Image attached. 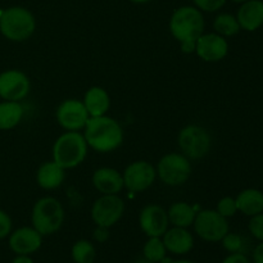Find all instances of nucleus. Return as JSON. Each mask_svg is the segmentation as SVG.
Segmentation results:
<instances>
[{"label": "nucleus", "instance_id": "obj_1", "mask_svg": "<svg viewBox=\"0 0 263 263\" xmlns=\"http://www.w3.org/2000/svg\"><path fill=\"white\" fill-rule=\"evenodd\" d=\"M170 31L184 53H193L198 39L204 31L202 10L189 5L176 9L170 20Z\"/></svg>", "mask_w": 263, "mask_h": 263}, {"label": "nucleus", "instance_id": "obj_2", "mask_svg": "<svg viewBox=\"0 0 263 263\" xmlns=\"http://www.w3.org/2000/svg\"><path fill=\"white\" fill-rule=\"evenodd\" d=\"M87 145L99 153H109L120 148L123 141V130L112 117H90L84 127Z\"/></svg>", "mask_w": 263, "mask_h": 263}, {"label": "nucleus", "instance_id": "obj_3", "mask_svg": "<svg viewBox=\"0 0 263 263\" xmlns=\"http://www.w3.org/2000/svg\"><path fill=\"white\" fill-rule=\"evenodd\" d=\"M87 145L84 135L79 131H66L53 145V161L62 168L71 170L80 166L87 156Z\"/></svg>", "mask_w": 263, "mask_h": 263}, {"label": "nucleus", "instance_id": "obj_4", "mask_svg": "<svg viewBox=\"0 0 263 263\" xmlns=\"http://www.w3.org/2000/svg\"><path fill=\"white\" fill-rule=\"evenodd\" d=\"M32 228L43 236L53 235L64 222V210L62 203L53 197L40 198L33 204L31 213Z\"/></svg>", "mask_w": 263, "mask_h": 263}, {"label": "nucleus", "instance_id": "obj_5", "mask_svg": "<svg viewBox=\"0 0 263 263\" xmlns=\"http://www.w3.org/2000/svg\"><path fill=\"white\" fill-rule=\"evenodd\" d=\"M36 21L32 13L22 7H12L0 14V32L8 40L21 43L32 36Z\"/></svg>", "mask_w": 263, "mask_h": 263}, {"label": "nucleus", "instance_id": "obj_6", "mask_svg": "<svg viewBox=\"0 0 263 263\" xmlns=\"http://www.w3.org/2000/svg\"><path fill=\"white\" fill-rule=\"evenodd\" d=\"M177 144L180 151L190 161L202 159L210 153L212 140L211 135L204 127L198 125L185 126L177 136Z\"/></svg>", "mask_w": 263, "mask_h": 263}, {"label": "nucleus", "instance_id": "obj_7", "mask_svg": "<svg viewBox=\"0 0 263 263\" xmlns=\"http://www.w3.org/2000/svg\"><path fill=\"white\" fill-rule=\"evenodd\" d=\"M156 171L164 185L180 186L192 175V162L182 153H168L159 159Z\"/></svg>", "mask_w": 263, "mask_h": 263}, {"label": "nucleus", "instance_id": "obj_8", "mask_svg": "<svg viewBox=\"0 0 263 263\" xmlns=\"http://www.w3.org/2000/svg\"><path fill=\"white\" fill-rule=\"evenodd\" d=\"M194 231L200 239L211 243L222 240L229 233L228 218L221 216L216 210H203L195 216Z\"/></svg>", "mask_w": 263, "mask_h": 263}, {"label": "nucleus", "instance_id": "obj_9", "mask_svg": "<svg viewBox=\"0 0 263 263\" xmlns=\"http://www.w3.org/2000/svg\"><path fill=\"white\" fill-rule=\"evenodd\" d=\"M125 203L118 194L102 195L91 207V218L97 226L112 228L122 218Z\"/></svg>", "mask_w": 263, "mask_h": 263}, {"label": "nucleus", "instance_id": "obj_10", "mask_svg": "<svg viewBox=\"0 0 263 263\" xmlns=\"http://www.w3.org/2000/svg\"><path fill=\"white\" fill-rule=\"evenodd\" d=\"M122 177L126 189L133 193H140L148 190L154 184L157 171L149 162L135 161L126 167Z\"/></svg>", "mask_w": 263, "mask_h": 263}, {"label": "nucleus", "instance_id": "obj_11", "mask_svg": "<svg viewBox=\"0 0 263 263\" xmlns=\"http://www.w3.org/2000/svg\"><path fill=\"white\" fill-rule=\"evenodd\" d=\"M31 84L26 73L18 69H8L0 73V98L20 102L28 95Z\"/></svg>", "mask_w": 263, "mask_h": 263}, {"label": "nucleus", "instance_id": "obj_12", "mask_svg": "<svg viewBox=\"0 0 263 263\" xmlns=\"http://www.w3.org/2000/svg\"><path fill=\"white\" fill-rule=\"evenodd\" d=\"M90 118L84 103L77 99H67L57 109V121L67 131H80Z\"/></svg>", "mask_w": 263, "mask_h": 263}, {"label": "nucleus", "instance_id": "obj_13", "mask_svg": "<svg viewBox=\"0 0 263 263\" xmlns=\"http://www.w3.org/2000/svg\"><path fill=\"white\" fill-rule=\"evenodd\" d=\"M139 225L148 238H162L170 225L167 211L158 204L145 205L139 215Z\"/></svg>", "mask_w": 263, "mask_h": 263}, {"label": "nucleus", "instance_id": "obj_14", "mask_svg": "<svg viewBox=\"0 0 263 263\" xmlns=\"http://www.w3.org/2000/svg\"><path fill=\"white\" fill-rule=\"evenodd\" d=\"M195 53L202 61L216 63L228 55L229 43L218 33H203L195 44Z\"/></svg>", "mask_w": 263, "mask_h": 263}, {"label": "nucleus", "instance_id": "obj_15", "mask_svg": "<svg viewBox=\"0 0 263 263\" xmlns=\"http://www.w3.org/2000/svg\"><path fill=\"white\" fill-rule=\"evenodd\" d=\"M41 244H43V235L37 230L28 226L17 229L9 235V248L15 254L30 256L40 249Z\"/></svg>", "mask_w": 263, "mask_h": 263}, {"label": "nucleus", "instance_id": "obj_16", "mask_svg": "<svg viewBox=\"0 0 263 263\" xmlns=\"http://www.w3.org/2000/svg\"><path fill=\"white\" fill-rule=\"evenodd\" d=\"M91 182L95 189L102 193V195L118 194L125 187L122 174L110 167H102V168L95 170Z\"/></svg>", "mask_w": 263, "mask_h": 263}, {"label": "nucleus", "instance_id": "obj_17", "mask_svg": "<svg viewBox=\"0 0 263 263\" xmlns=\"http://www.w3.org/2000/svg\"><path fill=\"white\" fill-rule=\"evenodd\" d=\"M164 247L167 252L176 256H182V254L189 253L194 247V238L193 234L185 228L167 229L166 233L162 236Z\"/></svg>", "mask_w": 263, "mask_h": 263}, {"label": "nucleus", "instance_id": "obj_18", "mask_svg": "<svg viewBox=\"0 0 263 263\" xmlns=\"http://www.w3.org/2000/svg\"><path fill=\"white\" fill-rule=\"evenodd\" d=\"M241 30L253 31L258 30L263 25V2L262 0H248L243 3L236 14Z\"/></svg>", "mask_w": 263, "mask_h": 263}, {"label": "nucleus", "instance_id": "obj_19", "mask_svg": "<svg viewBox=\"0 0 263 263\" xmlns=\"http://www.w3.org/2000/svg\"><path fill=\"white\" fill-rule=\"evenodd\" d=\"M66 170L54 161L44 162L36 172V181L45 190H54L61 186L66 179Z\"/></svg>", "mask_w": 263, "mask_h": 263}, {"label": "nucleus", "instance_id": "obj_20", "mask_svg": "<svg viewBox=\"0 0 263 263\" xmlns=\"http://www.w3.org/2000/svg\"><path fill=\"white\" fill-rule=\"evenodd\" d=\"M84 105L90 117L105 116L110 107V98L107 90L100 86H92L85 92Z\"/></svg>", "mask_w": 263, "mask_h": 263}, {"label": "nucleus", "instance_id": "obj_21", "mask_svg": "<svg viewBox=\"0 0 263 263\" xmlns=\"http://www.w3.org/2000/svg\"><path fill=\"white\" fill-rule=\"evenodd\" d=\"M236 207L243 215L256 216L263 212V193L258 189H246L235 198Z\"/></svg>", "mask_w": 263, "mask_h": 263}, {"label": "nucleus", "instance_id": "obj_22", "mask_svg": "<svg viewBox=\"0 0 263 263\" xmlns=\"http://www.w3.org/2000/svg\"><path fill=\"white\" fill-rule=\"evenodd\" d=\"M167 216H168V221L170 223H172V226L187 229L194 223L197 211L189 203L176 202L168 208Z\"/></svg>", "mask_w": 263, "mask_h": 263}, {"label": "nucleus", "instance_id": "obj_23", "mask_svg": "<svg viewBox=\"0 0 263 263\" xmlns=\"http://www.w3.org/2000/svg\"><path fill=\"white\" fill-rule=\"evenodd\" d=\"M23 109L20 102L4 100L0 103V130H10L14 128L22 121Z\"/></svg>", "mask_w": 263, "mask_h": 263}, {"label": "nucleus", "instance_id": "obj_24", "mask_svg": "<svg viewBox=\"0 0 263 263\" xmlns=\"http://www.w3.org/2000/svg\"><path fill=\"white\" fill-rule=\"evenodd\" d=\"M213 28L216 33L223 36V37H230L236 35L241 30L238 20L235 15L229 14V13H221L213 21Z\"/></svg>", "mask_w": 263, "mask_h": 263}, {"label": "nucleus", "instance_id": "obj_25", "mask_svg": "<svg viewBox=\"0 0 263 263\" xmlns=\"http://www.w3.org/2000/svg\"><path fill=\"white\" fill-rule=\"evenodd\" d=\"M166 253L167 249L166 247H164L163 240H162V238H159V236L149 238L143 248L144 258L148 259V261L152 263L163 262L164 259H166Z\"/></svg>", "mask_w": 263, "mask_h": 263}, {"label": "nucleus", "instance_id": "obj_26", "mask_svg": "<svg viewBox=\"0 0 263 263\" xmlns=\"http://www.w3.org/2000/svg\"><path fill=\"white\" fill-rule=\"evenodd\" d=\"M71 256L74 263H94L97 251H95V247L92 246V243L81 239L72 246Z\"/></svg>", "mask_w": 263, "mask_h": 263}, {"label": "nucleus", "instance_id": "obj_27", "mask_svg": "<svg viewBox=\"0 0 263 263\" xmlns=\"http://www.w3.org/2000/svg\"><path fill=\"white\" fill-rule=\"evenodd\" d=\"M222 247L230 253H239L243 248V239L240 235L233 233H228L221 240Z\"/></svg>", "mask_w": 263, "mask_h": 263}, {"label": "nucleus", "instance_id": "obj_28", "mask_svg": "<svg viewBox=\"0 0 263 263\" xmlns=\"http://www.w3.org/2000/svg\"><path fill=\"white\" fill-rule=\"evenodd\" d=\"M216 211H217L221 216H223V217H226V218L233 217V216L238 212L236 200L231 197L222 198V199L218 200Z\"/></svg>", "mask_w": 263, "mask_h": 263}, {"label": "nucleus", "instance_id": "obj_29", "mask_svg": "<svg viewBox=\"0 0 263 263\" xmlns=\"http://www.w3.org/2000/svg\"><path fill=\"white\" fill-rule=\"evenodd\" d=\"M248 228L254 238L258 239L259 241H263V212L256 216H252Z\"/></svg>", "mask_w": 263, "mask_h": 263}, {"label": "nucleus", "instance_id": "obj_30", "mask_svg": "<svg viewBox=\"0 0 263 263\" xmlns=\"http://www.w3.org/2000/svg\"><path fill=\"white\" fill-rule=\"evenodd\" d=\"M197 8L203 12H216L225 5L226 0H193Z\"/></svg>", "mask_w": 263, "mask_h": 263}, {"label": "nucleus", "instance_id": "obj_31", "mask_svg": "<svg viewBox=\"0 0 263 263\" xmlns=\"http://www.w3.org/2000/svg\"><path fill=\"white\" fill-rule=\"evenodd\" d=\"M10 233H12V218L7 212L0 210V240L9 236Z\"/></svg>", "mask_w": 263, "mask_h": 263}, {"label": "nucleus", "instance_id": "obj_32", "mask_svg": "<svg viewBox=\"0 0 263 263\" xmlns=\"http://www.w3.org/2000/svg\"><path fill=\"white\" fill-rule=\"evenodd\" d=\"M94 239L98 243H105L109 239V228H103V226H97L94 230Z\"/></svg>", "mask_w": 263, "mask_h": 263}, {"label": "nucleus", "instance_id": "obj_33", "mask_svg": "<svg viewBox=\"0 0 263 263\" xmlns=\"http://www.w3.org/2000/svg\"><path fill=\"white\" fill-rule=\"evenodd\" d=\"M221 263H249V261L243 253L239 252V253H231L230 256L226 257Z\"/></svg>", "mask_w": 263, "mask_h": 263}, {"label": "nucleus", "instance_id": "obj_34", "mask_svg": "<svg viewBox=\"0 0 263 263\" xmlns=\"http://www.w3.org/2000/svg\"><path fill=\"white\" fill-rule=\"evenodd\" d=\"M253 261L254 263H263V241L256 247L253 252Z\"/></svg>", "mask_w": 263, "mask_h": 263}, {"label": "nucleus", "instance_id": "obj_35", "mask_svg": "<svg viewBox=\"0 0 263 263\" xmlns=\"http://www.w3.org/2000/svg\"><path fill=\"white\" fill-rule=\"evenodd\" d=\"M12 263H33L32 258L30 256H26V254H17Z\"/></svg>", "mask_w": 263, "mask_h": 263}, {"label": "nucleus", "instance_id": "obj_36", "mask_svg": "<svg viewBox=\"0 0 263 263\" xmlns=\"http://www.w3.org/2000/svg\"><path fill=\"white\" fill-rule=\"evenodd\" d=\"M168 263H194V262L186 261V259H179V261H171V262H168Z\"/></svg>", "mask_w": 263, "mask_h": 263}, {"label": "nucleus", "instance_id": "obj_37", "mask_svg": "<svg viewBox=\"0 0 263 263\" xmlns=\"http://www.w3.org/2000/svg\"><path fill=\"white\" fill-rule=\"evenodd\" d=\"M133 3H138V4H141V3H148L151 2V0H131Z\"/></svg>", "mask_w": 263, "mask_h": 263}, {"label": "nucleus", "instance_id": "obj_38", "mask_svg": "<svg viewBox=\"0 0 263 263\" xmlns=\"http://www.w3.org/2000/svg\"><path fill=\"white\" fill-rule=\"evenodd\" d=\"M135 263H152V262H149V261H148V259L143 258V259H138V261H136Z\"/></svg>", "mask_w": 263, "mask_h": 263}, {"label": "nucleus", "instance_id": "obj_39", "mask_svg": "<svg viewBox=\"0 0 263 263\" xmlns=\"http://www.w3.org/2000/svg\"><path fill=\"white\" fill-rule=\"evenodd\" d=\"M231 2H234V3H246V2H248V0H231Z\"/></svg>", "mask_w": 263, "mask_h": 263}]
</instances>
